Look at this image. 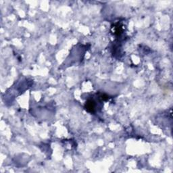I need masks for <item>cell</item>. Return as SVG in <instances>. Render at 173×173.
Returning <instances> with one entry per match:
<instances>
[{"label": "cell", "instance_id": "1", "mask_svg": "<svg viewBox=\"0 0 173 173\" xmlns=\"http://www.w3.org/2000/svg\"><path fill=\"white\" fill-rule=\"evenodd\" d=\"M85 108L86 109V110L89 112H94L95 110V104L94 101H93V100H89V101L86 102Z\"/></svg>", "mask_w": 173, "mask_h": 173}]
</instances>
